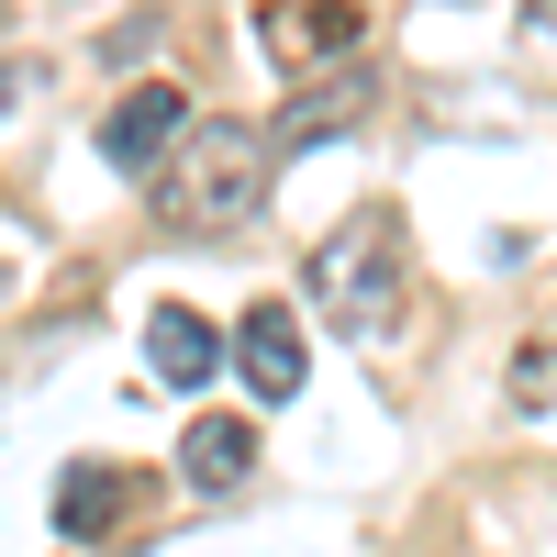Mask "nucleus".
Returning <instances> with one entry per match:
<instances>
[{"label":"nucleus","mask_w":557,"mask_h":557,"mask_svg":"<svg viewBox=\"0 0 557 557\" xmlns=\"http://www.w3.org/2000/svg\"><path fill=\"white\" fill-rule=\"evenodd\" d=\"M235 380L257 401H290L301 391V323H290V301H246V323H235Z\"/></svg>","instance_id":"4"},{"label":"nucleus","mask_w":557,"mask_h":557,"mask_svg":"<svg viewBox=\"0 0 557 557\" xmlns=\"http://www.w3.org/2000/svg\"><path fill=\"white\" fill-rule=\"evenodd\" d=\"M123 502H134V480H123V469H101V457H78V469L57 480V535H67V546H89V535L123 513Z\"/></svg>","instance_id":"9"},{"label":"nucleus","mask_w":557,"mask_h":557,"mask_svg":"<svg viewBox=\"0 0 557 557\" xmlns=\"http://www.w3.org/2000/svg\"><path fill=\"white\" fill-rule=\"evenodd\" d=\"M246 469H257V424H235V412L190 424V446H178V480L190 491H246Z\"/></svg>","instance_id":"7"},{"label":"nucleus","mask_w":557,"mask_h":557,"mask_svg":"<svg viewBox=\"0 0 557 557\" xmlns=\"http://www.w3.org/2000/svg\"><path fill=\"white\" fill-rule=\"evenodd\" d=\"M268 168H278V134H257V123H190V146H178L168 178H157V223L223 235V223H246L268 201Z\"/></svg>","instance_id":"1"},{"label":"nucleus","mask_w":557,"mask_h":557,"mask_svg":"<svg viewBox=\"0 0 557 557\" xmlns=\"http://www.w3.org/2000/svg\"><path fill=\"white\" fill-rule=\"evenodd\" d=\"M268 45H278L290 67L346 57V45H357V0H290V12H268Z\"/></svg>","instance_id":"8"},{"label":"nucleus","mask_w":557,"mask_h":557,"mask_svg":"<svg viewBox=\"0 0 557 557\" xmlns=\"http://www.w3.org/2000/svg\"><path fill=\"white\" fill-rule=\"evenodd\" d=\"M146 368H157L168 391H201L212 368H223V335H212L190 301H157V312H146Z\"/></svg>","instance_id":"5"},{"label":"nucleus","mask_w":557,"mask_h":557,"mask_svg":"<svg viewBox=\"0 0 557 557\" xmlns=\"http://www.w3.org/2000/svg\"><path fill=\"white\" fill-rule=\"evenodd\" d=\"M513 401H524V412H546V401H557V335H546V346H524V368H513Z\"/></svg>","instance_id":"10"},{"label":"nucleus","mask_w":557,"mask_h":557,"mask_svg":"<svg viewBox=\"0 0 557 557\" xmlns=\"http://www.w3.org/2000/svg\"><path fill=\"white\" fill-rule=\"evenodd\" d=\"M312 312L335 323V335H357V346H380L401 323V223L391 212H357L346 235L312 257Z\"/></svg>","instance_id":"2"},{"label":"nucleus","mask_w":557,"mask_h":557,"mask_svg":"<svg viewBox=\"0 0 557 557\" xmlns=\"http://www.w3.org/2000/svg\"><path fill=\"white\" fill-rule=\"evenodd\" d=\"M368 112V67H335V78H301V101L278 112V157H301V146H335V134Z\"/></svg>","instance_id":"6"},{"label":"nucleus","mask_w":557,"mask_h":557,"mask_svg":"<svg viewBox=\"0 0 557 557\" xmlns=\"http://www.w3.org/2000/svg\"><path fill=\"white\" fill-rule=\"evenodd\" d=\"M178 134H190V89L146 78V89H123V101L101 112V157H112V168H157Z\"/></svg>","instance_id":"3"}]
</instances>
